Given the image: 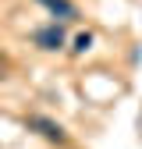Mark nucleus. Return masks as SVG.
Returning a JSON list of instances; mask_svg holds the SVG:
<instances>
[{
  "label": "nucleus",
  "instance_id": "nucleus-3",
  "mask_svg": "<svg viewBox=\"0 0 142 149\" xmlns=\"http://www.w3.org/2000/svg\"><path fill=\"white\" fill-rule=\"evenodd\" d=\"M29 128H39V135H46L50 142H64V128L46 121V117H29Z\"/></svg>",
  "mask_w": 142,
  "mask_h": 149
},
{
  "label": "nucleus",
  "instance_id": "nucleus-1",
  "mask_svg": "<svg viewBox=\"0 0 142 149\" xmlns=\"http://www.w3.org/2000/svg\"><path fill=\"white\" fill-rule=\"evenodd\" d=\"M36 46L39 50H61L64 46V25H46V29H39L36 32Z\"/></svg>",
  "mask_w": 142,
  "mask_h": 149
},
{
  "label": "nucleus",
  "instance_id": "nucleus-4",
  "mask_svg": "<svg viewBox=\"0 0 142 149\" xmlns=\"http://www.w3.org/2000/svg\"><path fill=\"white\" fill-rule=\"evenodd\" d=\"M93 46V32H82L78 39H75V53H82V50H89Z\"/></svg>",
  "mask_w": 142,
  "mask_h": 149
},
{
  "label": "nucleus",
  "instance_id": "nucleus-2",
  "mask_svg": "<svg viewBox=\"0 0 142 149\" xmlns=\"http://www.w3.org/2000/svg\"><path fill=\"white\" fill-rule=\"evenodd\" d=\"M39 4H43L53 18H61V22H75V18H78V7L71 4V0H39Z\"/></svg>",
  "mask_w": 142,
  "mask_h": 149
}]
</instances>
